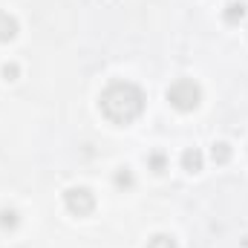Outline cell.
Instances as JSON below:
<instances>
[{"mask_svg": "<svg viewBox=\"0 0 248 248\" xmlns=\"http://www.w3.org/2000/svg\"><path fill=\"white\" fill-rule=\"evenodd\" d=\"M17 35V20L9 15V12H0V41L6 44V41H12Z\"/></svg>", "mask_w": 248, "mask_h": 248, "instance_id": "obj_5", "label": "cell"}, {"mask_svg": "<svg viewBox=\"0 0 248 248\" xmlns=\"http://www.w3.org/2000/svg\"><path fill=\"white\" fill-rule=\"evenodd\" d=\"M0 225L3 228H17V211H0Z\"/></svg>", "mask_w": 248, "mask_h": 248, "instance_id": "obj_10", "label": "cell"}, {"mask_svg": "<svg viewBox=\"0 0 248 248\" xmlns=\"http://www.w3.org/2000/svg\"><path fill=\"white\" fill-rule=\"evenodd\" d=\"M182 168H185L187 173H199L202 170V153L196 147H187L185 153H182Z\"/></svg>", "mask_w": 248, "mask_h": 248, "instance_id": "obj_6", "label": "cell"}, {"mask_svg": "<svg viewBox=\"0 0 248 248\" xmlns=\"http://www.w3.org/2000/svg\"><path fill=\"white\" fill-rule=\"evenodd\" d=\"M17 72H20V69H17V63H6V66H3L6 81H15V78H17Z\"/></svg>", "mask_w": 248, "mask_h": 248, "instance_id": "obj_12", "label": "cell"}, {"mask_svg": "<svg viewBox=\"0 0 248 248\" xmlns=\"http://www.w3.org/2000/svg\"><path fill=\"white\" fill-rule=\"evenodd\" d=\"M147 162H150V168H153L156 173H162V170H165V165H168L165 153H159V150H156V153H150V156H147Z\"/></svg>", "mask_w": 248, "mask_h": 248, "instance_id": "obj_9", "label": "cell"}, {"mask_svg": "<svg viewBox=\"0 0 248 248\" xmlns=\"http://www.w3.org/2000/svg\"><path fill=\"white\" fill-rule=\"evenodd\" d=\"M147 248H176V240L170 234H156L147 240Z\"/></svg>", "mask_w": 248, "mask_h": 248, "instance_id": "obj_7", "label": "cell"}, {"mask_svg": "<svg viewBox=\"0 0 248 248\" xmlns=\"http://www.w3.org/2000/svg\"><path fill=\"white\" fill-rule=\"evenodd\" d=\"M98 107L113 124H130L144 113V93L130 81H113L101 93Z\"/></svg>", "mask_w": 248, "mask_h": 248, "instance_id": "obj_1", "label": "cell"}, {"mask_svg": "<svg viewBox=\"0 0 248 248\" xmlns=\"http://www.w3.org/2000/svg\"><path fill=\"white\" fill-rule=\"evenodd\" d=\"M116 185L119 187H133V173H130V168H122V170L116 173Z\"/></svg>", "mask_w": 248, "mask_h": 248, "instance_id": "obj_11", "label": "cell"}, {"mask_svg": "<svg viewBox=\"0 0 248 248\" xmlns=\"http://www.w3.org/2000/svg\"><path fill=\"white\" fill-rule=\"evenodd\" d=\"M63 205H66L69 214L87 217V214H93V208H95V196H93L87 187H69V190L63 193Z\"/></svg>", "mask_w": 248, "mask_h": 248, "instance_id": "obj_3", "label": "cell"}, {"mask_svg": "<svg viewBox=\"0 0 248 248\" xmlns=\"http://www.w3.org/2000/svg\"><path fill=\"white\" fill-rule=\"evenodd\" d=\"M168 101H170V107H176L179 113H190V110L199 107V101H202V90H199L196 81H190V78H179V81H173V84L168 87Z\"/></svg>", "mask_w": 248, "mask_h": 248, "instance_id": "obj_2", "label": "cell"}, {"mask_svg": "<svg viewBox=\"0 0 248 248\" xmlns=\"http://www.w3.org/2000/svg\"><path fill=\"white\" fill-rule=\"evenodd\" d=\"M211 156H214V162H217V165H225V162L231 159V147H228L225 141H219V144H214Z\"/></svg>", "mask_w": 248, "mask_h": 248, "instance_id": "obj_8", "label": "cell"}, {"mask_svg": "<svg viewBox=\"0 0 248 248\" xmlns=\"http://www.w3.org/2000/svg\"><path fill=\"white\" fill-rule=\"evenodd\" d=\"M243 17H246V3H243V0H234V3H228V6L222 9V20L231 23V26L240 23Z\"/></svg>", "mask_w": 248, "mask_h": 248, "instance_id": "obj_4", "label": "cell"}]
</instances>
